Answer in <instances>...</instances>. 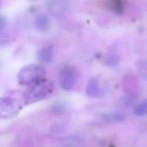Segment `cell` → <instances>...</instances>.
I'll use <instances>...</instances> for the list:
<instances>
[{
  "label": "cell",
  "mask_w": 147,
  "mask_h": 147,
  "mask_svg": "<svg viewBox=\"0 0 147 147\" xmlns=\"http://www.w3.org/2000/svg\"><path fill=\"white\" fill-rule=\"evenodd\" d=\"M55 86L51 81L41 79L38 82L28 86L23 93V102L25 105L33 104L49 98L53 94Z\"/></svg>",
  "instance_id": "6da1fadb"
},
{
  "label": "cell",
  "mask_w": 147,
  "mask_h": 147,
  "mask_svg": "<svg viewBox=\"0 0 147 147\" xmlns=\"http://www.w3.org/2000/svg\"><path fill=\"white\" fill-rule=\"evenodd\" d=\"M45 69L38 63L26 65L17 74V81L22 86H30L45 78Z\"/></svg>",
  "instance_id": "7a4b0ae2"
},
{
  "label": "cell",
  "mask_w": 147,
  "mask_h": 147,
  "mask_svg": "<svg viewBox=\"0 0 147 147\" xmlns=\"http://www.w3.org/2000/svg\"><path fill=\"white\" fill-rule=\"evenodd\" d=\"M79 81V71L74 65H67L61 69L59 74V83L61 89L71 91L76 87Z\"/></svg>",
  "instance_id": "3957f363"
},
{
  "label": "cell",
  "mask_w": 147,
  "mask_h": 147,
  "mask_svg": "<svg viewBox=\"0 0 147 147\" xmlns=\"http://www.w3.org/2000/svg\"><path fill=\"white\" fill-rule=\"evenodd\" d=\"M21 109V104L18 100L11 97L0 98V118L9 119L16 116Z\"/></svg>",
  "instance_id": "277c9868"
},
{
  "label": "cell",
  "mask_w": 147,
  "mask_h": 147,
  "mask_svg": "<svg viewBox=\"0 0 147 147\" xmlns=\"http://www.w3.org/2000/svg\"><path fill=\"white\" fill-rule=\"evenodd\" d=\"M47 10L53 16H63L69 8V0H49Z\"/></svg>",
  "instance_id": "5b68a950"
},
{
  "label": "cell",
  "mask_w": 147,
  "mask_h": 147,
  "mask_svg": "<svg viewBox=\"0 0 147 147\" xmlns=\"http://www.w3.org/2000/svg\"><path fill=\"white\" fill-rule=\"evenodd\" d=\"M86 94L91 98H100L105 95V89L102 87L97 77H92L89 79L86 87Z\"/></svg>",
  "instance_id": "8992f818"
},
{
  "label": "cell",
  "mask_w": 147,
  "mask_h": 147,
  "mask_svg": "<svg viewBox=\"0 0 147 147\" xmlns=\"http://www.w3.org/2000/svg\"><path fill=\"white\" fill-rule=\"evenodd\" d=\"M37 59L40 63L42 65H49L53 63V57H55V51H53V47L47 45V47H42L37 51Z\"/></svg>",
  "instance_id": "52a82bcc"
},
{
  "label": "cell",
  "mask_w": 147,
  "mask_h": 147,
  "mask_svg": "<svg viewBox=\"0 0 147 147\" xmlns=\"http://www.w3.org/2000/svg\"><path fill=\"white\" fill-rule=\"evenodd\" d=\"M34 26L39 32H47L51 27L49 18L45 14H39L34 19Z\"/></svg>",
  "instance_id": "ba28073f"
},
{
  "label": "cell",
  "mask_w": 147,
  "mask_h": 147,
  "mask_svg": "<svg viewBox=\"0 0 147 147\" xmlns=\"http://www.w3.org/2000/svg\"><path fill=\"white\" fill-rule=\"evenodd\" d=\"M108 7L113 11V12L116 13V14L121 15L123 12H124L125 1L124 0H109Z\"/></svg>",
  "instance_id": "9c48e42d"
},
{
  "label": "cell",
  "mask_w": 147,
  "mask_h": 147,
  "mask_svg": "<svg viewBox=\"0 0 147 147\" xmlns=\"http://www.w3.org/2000/svg\"><path fill=\"white\" fill-rule=\"evenodd\" d=\"M103 119L109 123H118L125 120V115L123 113L115 112V113H107L103 115Z\"/></svg>",
  "instance_id": "30bf717a"
},
{
  "label": "cell",
  "mask_w": 147,
  "mask_h": 147,
  "mask_svg": "<svg viewBox=\"0 0 147 147\" xmlns=\"http://www.w3.org/2000/svg\"><path fill=\"white\" fill-rule=\"evenodd\" d=\"M134 114L138 117H144L147 115V99L140 101L134 106Z\"/></svg>",
  "instance_id": "8fae6325"
},
{
  "label": "cell",
  "mask_w": 147,
  "mask_h": 147,
  "mask_svg": "<svg viewBox=\"0 0 147 147\" xmlns=\"http://www.w3.org/2000/svg\"><path fill=\"white\" fill-rule=\"evenodd\" d=\"M120 55L118 53L112 51V53H108L106 55V57H105V65H108V67H116L120 63Z\"/></svg>",
  "instance_id": "7c38bea8"
},
{
  "label": "cell",
  "mask_w": 147,
  "mask_h": 147,
  "mask_svg": "<svg viewBox=\"0 0 147 147\" xmlns=\"http://www.w3.org/2000/svg\"><path fill=\"white\" fill-rule=\"evenodd\" d=\"M136 67L139 75L147 81V59H139L136 63Z\"/></svg>",
  "instance_id": "4fadbf2b"
},
{
  "label": "cell",
  "mask_w": 147,
  "mask_h": 147,
  "mask_svg": "<svg viewBox=\"0 0 147 147\" xmlns=\"http://www.w3.org/2000/svg\"><path fill=\"white\" fill-rule=\"evenodd\" d=\"M9 43V35L4 30H0V47H6Z\"/></svg>",
  "instance_id": "5bb4252c"
},
{
  "label": "cell",
  "mask_w": 147,
  "mask_h": 147,
  "mask_svg": "<svg viewBox=\"0 0 147 147\" xmlns=\"http://www.w3.org/2000/svg\"><path fill=\"white\" fill-rule=\"evenodd\" d=\"M5 26H6V19H5L4 16L0 15V30L4 29Z\"/></svg>",
  "instance_id": "9a60e30c"
},
{
  "label": "cell",
  "mask_w": 147,
  "mask_h": 147,
  "mask_svg": "<svg viewBox=\"0 0 147 147\" xmlns=\"http://www.w3.org/2000/svg\"><path fill=\"white\" fill-rule=\"evenodd\" d=\"M30 1H34L35 2V1H38V0H30Z\"/></svg>",
  "instance_id": "2e32d148"
}]
</instances>
